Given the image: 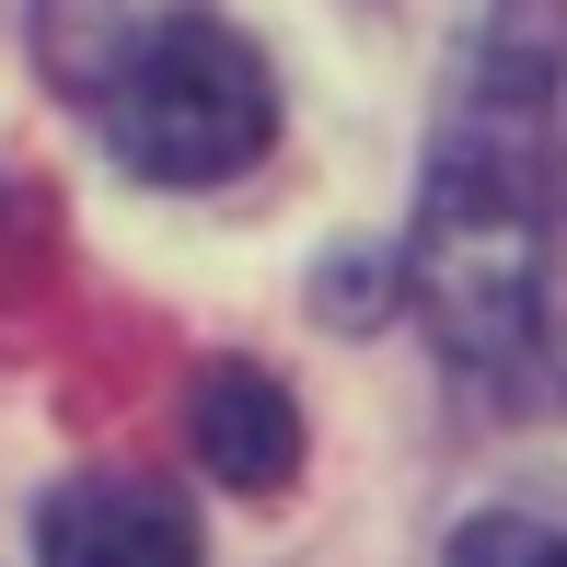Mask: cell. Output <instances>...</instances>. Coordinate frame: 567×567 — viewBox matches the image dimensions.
<instances>
[{
    "label": "cell",
    "mask_w": 567,
    "mask_h": 567,
    "mask_svg": "<svg viewBox=\"0 0 567 567\" xmlns=\"http://www.w3.org/2000/svg\"><path fill=\"white\" fill-rule=\"evenodd\" d=\"M556 197H567L556 0H486L441 105L417 244H405V278L452 371L522 382L556 348Z\"/></svg>",
    "instance_id": "6da1fadb"
},
{
    "label": "cell",
    "mask_w": 567,
    "mask_h": 567,
    "mask_svg": "<svg viewBox=\"0 0 567 567\" xmlns=\"http://www.w3.org/2000/svg\"><path fill=\"white\" fill-rule=\"evenodd\" d=\"M93 116H105V151L140 186H231L244 163H267L278 140V82L244 35L209 12V0H174L151 12L127 47L82 70Z\"/></svg>",
    "instance_id": "7a4b0ae2"
},
{
    "label": "cell",
    "mask_w": 567,
    "mask_h": 567,
    "mask_svg": "<svg viewBox=\"0 0 567 567\" xmlns=\"http://www.w3.org/2000/svg\"><path fill=\"white\" fill-rule=\"evenodd\" d=\"M35 556L47 567H197V509L163 475H70L35 509Z\"/></svg>",
    "instance_id": "3957f363"
},
{
    "label": "cell",
    "mask_w": 567,
    "mask_h": 567,
    "mask_svg": "<svg viewBox=\"0 0 567 567\" xmlns=\"http://www.w3.org/2000/svg\"><path fill=\"white\" fill-rule=\"evenodd\" d=\"M186 452L209 463L220 486H244V498H278V486L301 475V405L278 371H255V359H209L186 394Z\"/></svg>",
    "instance_id": "277c9868"
},
{
    "label": "cell",
    "mask_w": 567,
    "mask_h": 567,
    "mask_svg": "<svg viewBox=\"0 0 567 567\" xmlns=\"http://www.w3.org/2000/svg\"><path fill=\"white\" fill-rule=\"evenodd\" d=\"M452 567H567V533L522 522V509H486V522L452 533Z\"/></svg>",
    "instance_id": "5b68a950"
},
{
    "label": "cell",
    "mask_w": 567,
    "mask_h": 567,
    "mask_svg": "<svg viewBox=\"0 0 567 567\" xmlns=\"http://www.w3.org/2000/svg\"><path fill=\"white\" fill-rule=\"evenodd\" d=\"M556 278H567V197H556ZM556 348H567V301H556Z\"/></svg>",
    "instance_id": "8992f818"
}]
</instances>
